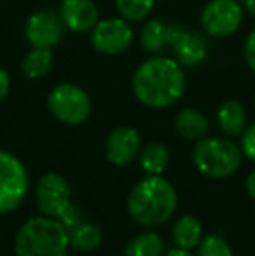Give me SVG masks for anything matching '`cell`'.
I'll return each instance as SVG.
<instances>
[{"label": "cell", "mask_w": 255, "mask_h": 256, "mask_svg": "<svg viewBox=\"0 0 255 256\" xmlns=\"http://www.w3.org/2000/svg\"><path fill=\"white\" fill-rule=\"evenodd\" d=\"M241 152L246 158L255 162V124L246 128L241 134Z\"/></svg>", "instance_id": "cell-24"}, {"label": "cell", "mask_w": 255, "mask_h": 256, "mask_svg": "<svg viewBox=\"0 0 255 256\" xmlns=\"http://www.w3.org/2000/svg\"><path fill=\"white\" fill-rule=\"evenodd\" d=\"M192 160L201 174L220 180L238 171L243 160V152L241 146L229 138L204 136L196 142Z\"/></svg>", "instance_id": "cell-4"}, {"label": "cell", "mask_w": 255, "mask_h": 256, "mask_svg": "<svg viewBox=\"0 0 255 256\" xmlns=\"http://www.w3.org/2000/svg\"><path fill=\"white\" fill-rule=\"evenodd\" d=\"M65 24L60 12L42 9L34 12L25 24V35L32 48L53 49L62 42Z\"/></svg>", "instance_id": "cell-12"}, {"label": "cell", "mask_w": 255, "mask_h": 256, "mask_svg": "<svg viewBox=\"0 0 255 256\" xmlns=\"http://www.w3.org/2000/svg\"><path fill=\"white\" fill-rule=\"evenodd\" d=\"M133 94L149 108H168L185 92V74L173 58L156 56L143 61L131 78Z\"/></svg>", "instance_id": "cell-1"}, {"label": "cell", "mask_w": 255, "mask_h": 256, "mask_svg": "<svg viewBox=\"0 0 255 256\" xmlns=\"http://www.w3.org/2000/svg\"><path fill=\"white\" fill-rule=\"evenodd\" d=\"M164 256H192V253L189 250H182V248H177L175 246L173 250H168Z\"/></svg>", "instance_id": "cell-28"}, {"label": "cell", "mask_w": 255, "mask_h": 256, "mask_svg": "<svg viewBox=\"0 0 255 256\" xmlns=\"http://www.w3.org/2000/svg\"><path fill=\"white\" fill-rule=\"evenodd\" d=\"M217 124L227 138L241 136L246 129V110L238 100H225L217 110Z\"/></svg>", "instance_id": "cell-15"}, {"label": "cell", "mask_w": 255, "mask_h": 256, "mask_svg": "<svg viewBox=\"0 0 255 256\" xmlns=\"http://www.w3.org/2000/svg\"><path fill=\"white\" fill-rule=\"evenodd\" d=\"M156 0H116L121 18L126 21H142L152 12Z\"/></svg>", "instance_id": "cell-22"}, {"label": "cell", "mask_w": 255, "mask_h": 256, "mask_svg": "<svg viewBox=\"0 0 255 256\" xmlns=\"http://www.w3.org/2000/svg\"><path fill=\"white\" fill-rule=\"evenodd\" d=\"M239 4L243 6V9L255 18V0H239Z\"/></svg>", "instance_id": "cell-29"}, {"label": "cell", "mask_w": 255, "mask_h": 256, "mask_svg": "<svg viewBox=\"0 0 255 256\" xmlns=\"http://www.w3.org/2000/svg\"><path fill=\"white\" fill-rule=\"evenodd\" d=\"M142 48L149 54H159L168 48V24L163 20H150L140 34Z\"/></svg>", "instance_id": "cell-21"}, {"label": "cell", "mask_w": 255, "mask_h": 256, "mask_svg": "<svg viewBox=\"0 0 255 256\" xmlns=\"http://www.w3.org/2000/svg\"><path fill=\"white\" fill-rule=\"evenodd\" d=\"M28 190V172L23 162L0 150V214L13 212L23 202Z\"/></svg>", "instance_id": "cell-6"}, {"label": "cell", "mask_w": 255, "mask_h": 256, "mask_svg": "<svg viewBox=\"0 0 255 256\" xmlns=\"http://www.w3.org/2000/svg\"><path fill=\"white\" fill-rule=\"evenodd\" d=\"M171 239L175 246L182 250H194L203 239V225L192 214H184L173 223L171 228Z\"/></svg>", "instance_id": "cell-17"}, {"label": "cell", "mask_w": 255, "mask_h": 256, "mask_svg": "<svg viewBox=\"0 0 255 256\" xmlns=\"http://www.w3.org/2000/svg\"><path fill=\"white\" fill-rule=\"evenodd\" d=\"M142 138L131 126L116 128L105 142V157L114 166H128L140 155Z\"/></svg>", "instance_id": "cell-13"}, {"label": "cell", "mask_w": 255, "mask_h": 256, "mask_svg": "<svg viewBox=\"0 0 255 256\" xmlns=\"http://www.w3.org/2000/svg\"><path fill=\"white\" fill-rule=\"evenodd\" d=\"M53 68V51L44 48H32L21 61V72L28 78H42Z\"/></svg>", "instance_id": "cell-19"}, {"label": "cell", "mask_w": 255, "mask_h": 256, "mask_svg": "<svg viewBox=\"0 0 255 256\" xmlns=\"http://www.w3.org/2000/svg\"><path fill=\"white\" fill-rule=\"evenodd\" d=\"M208 118L196 108H182L175 117V131L187 142H199L208 132Z\"/></svg>", "instance_id": "cell-16"}, {"label": "cell", "mask_w": 255, "mask_h": 256, "mask_svg": "<svg viewBox=\"0 0 255 256\" xmlns=\"http://www.w3.org/2000/svg\"><path fill=\"white\" fill-rule=\"evenodd\" d=\"M243 10L239 0H210L201 10V28L210 37H229L241 26Z\"/></svg>", "instance_id": "cell-7"}, {"label": "cell", "mask_w": 255, "mask_h": 256, "mask_svg": "<svg viewBox=\"0 0 255 256\" xmlns=\"http://www.w3.org/2000/svg\"><path fill=\"white\" fill-rule=\"evenodd\" d=\"M175 186L161 174H147L128 196V214L142 226H159L177 211Z\"/></svg>", "instance_id": "cell-2"}, {"label": "cell", "mask_w": 255, "mask_h": 256, "mask_svg": "<svg viewBox=\"0 0 255 256\" xmlns=\"http://www.w3.org/2000/svg\"><path fill=\"white\" fill-rule=\"evenodd\" d=\"M48 108L56 120L67 126H79L91 114V100L88 92L72 82L60 84L49 92Z\"/></svg>", "instance_id": "cell-5"}, {"label": "cell", "mask_w": 255, "mask_h": 256, "mask_svg": "<svg viewBox=\"0 0 255 256\" xmlns=\"http://www.w3.org/2000/svg\"><path fill=\"white\" fill-rule=\"evenodd\" d=\"M9 88H11V78L9 74L0 66V103L6 100V96L9 94Z\"/></svg>", "instance_id": "cell-26"}, {"label": "cell", "mask_w": 255, "mask_h": 256, "mask_svg": "<svg viewBox=\"0 0 255 256\" xmlns=\"http://www.w3.org/2000/svg\"><path fill=\"white\" fill-rule=\"evenodd\" d=\"M140 166L147 174H163L170 162V150L159 142H152L140 150Z\"/></svg>", "instance_id": "cell-18"}, {"label": "cell", "mask_w": 255, "mask_h": 256, "mask_svg": "<svg viewBox=\"0 0 255 256\" xmlns=\"http://www.w3.org/2000/svg\"><path fill=\"white\" fill-rule=\"evenodd\" d=\"M70 242L58 218L35 216L18 228L14 237L16 256H67Z\"/></svg>", "instance_id": "cell-3"}, {"label": "cell", "mask_w": 255, "mask_h": 256, "mask_svg": "<svg viewBox=\"0 0 255 256\" xmlns=\"http://www.w3.org/2000/svg\"><path fill=\"white\" fill-rule=\"evenodd\" d=\"M60 16L70 32H91L98 23V7L95 0H62L60 4Z\"/></svg>", "instance_id": "cell-14"}, {"label": "cell", "mask_w": 255, "mask_h": 256, "mask_svg": "<svg viewBox=\"0 0 255 256\" xmlns=\"http://www.w3.org/2000/svg\"><path fill=\"white\" fill-rule=\"evenodd\" d=\"M246 192H248V196L255 200V169L246 176Z\"/></svg>", "instance_id": "cell-27"}, {"label": "cell", "mask_w": 255, "mask_h": 256, "mask_svg": "<svg viewBox=\"0 0 255 256\" xmlns=\"http://www.w3.org/2000/svg\"><path fill=\"white\" fill-rule=\"evenodd\" d=\"M133 30L124 18H109L95 24L91 30V44L100 54L116 56L133 44Z\"/></svg>", "instance_id": "cell-11"}, {"label": "cell", "mask_w": 255, "mask_h": 256, "mask_svg": "<svg viewBox=\"0 0 255 256\" xmlns=\"http://www.w3.org/2000/svg\"><path fill=\"white\" fill-rule=\"evenodd\" d=\"M58 220L63 223L65 230H67L68 242H70L72 250L81 251V253H91V251H96L102 246V228L89 222L77 206L72 204Z\"/></svg>", "instance_id": "cell-10"}, {"label": "cell", "mask_w": 255, "mask_h": 256, "mask_svg": "<svg viewBox=\"0 0 255 256\" xmlns=\"http://www.w3.org/2000/svg\"><path fill=\"white\" fill-rule=\"evenodd\" d=\"M166 244L156 232H142L128 242L126 256H164Z\"/></svg>", "instance_id": "cell-20"}, {"label": "cell", "mask_w": 255, "mask_h": 256, "mask_svg": "<svg viewBox=\"0 0 255 256\" xmlns=\"http://www.w3.org/2000/svg\"><path fill=\"white\" fill-rule=\"evenodd\" d=\"M243 56H245L246 66L255 75V28L246 35L245 44H243Z\"/></svg>", "instance_id": "cell-25"}, {"label": "cell", "mask_w": 255, "mask_h": 256, "mask_svg": "<svg viewBox=\"0 0 255 256\" xmlns=\"http://www.w3.org/2000/svg\"><path fill=\"white\" fill-rule=\"evenodd\" d=\"M35 199L42 214L49 218H60L72 206V188L62 174L46 172L37 182Z\"/></svg>", "instance_id": "cell-9"}, {"label": "cell", "mask_w": 255, "mask_h": 256, "mask_svg": "<svg viewBox=\"0 0 255 256\" xmlns=\"http://www.w3.org/2000/svg\"><path fill=\"white\" fill-rule=\"evenodd\" d=\"M196 250V256H234L229 242L220 236L203 237Z\"/></svg>", "instance_id": "cell-23"}, {"label": "cell", "mask_w": 255, "mask_h": 256, "mask_svg": "<svg viewBox=\"0 0 255 256\" xmlns=\"http://www.w3.org/2000/svg\"><path fill=\"white\" fill-rule=\"evenodd\" d=\"M168 48L175 60L185 68H196L208 58L210 44L204 34L184 24H168Z\"/></svg>", "instance_id": "cell-8"}]
</instances>
